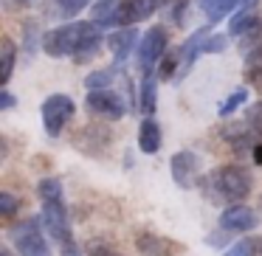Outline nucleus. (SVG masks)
<instances>
[{
  "label": "nucleus",
  "instance_id": "nucleus-36",
  "mask_svg": "<svg viewBox=\"0 0 262 256\" xmlns=\"http://www.w3.org/2000/svg\"><path fill=\"white\" fill-rule=\"evenodd\" d=\"M20 3H23V6H31V3H34V0H20Z\"/></svg>",
  "mask_w": 262,
  "mask_h": 256
},
{
  "label": "nucleus",
  "instance_id": "nucleus-37",
  "mask_svg": "<svg viewBox=\"0 0 262 256\" xmlns=\"http://www.w3.org/2000/svg\"><path fill=\"white\" fill-rule=\"evenodd\" d=\"M259 205H262V197H259Z\"/></svg>",
  "mask_w": 262,
  "mask_h": 256
},
{
  "label": "nucleus",
  "instance_id": "nucleus-30",
  "mask_svg": "<svg viewBox=\"0 0 262 256\" xmlns=\"http://www.w3.org/2000/svg\"><path fill=\"white\" fill-rule=\"evenodd\" d=\"M59 256H82V253H79V248H76V242L71 239V242H62V253Z\"/></svg>",
  "mask_w": 262,
  "mask_h": 256
},
{
  "label": "nucleus",
  "instance_id": "nucleus-29",
  "mask_svg": "<svg viewBox=\"0 0 262 256\" xmlns=\"http://www.w3.org/2000/svg\"><path fill=\"white\" fill-rule=\"evenodd\" d=\"M186 3L189 0H172V23H181L186 14Z\"/></svg>",
  "mask_w": 262,
  "mask_h": 256
},
{
  "label": "nucleus",
  "instance_id": "nucleus-18",
  "mask_svg": "<svg viewBox=\"0 0 262 256\" xmlns=\"http://www.w3.org/2000/svg\"><path fill=\"white\" fill-rule=\"evenodd\" d=\"M0 54H3V62H0V82L6 85V82L12 79V71H14V54H17V48H14V42L9 40V37H3V42H0Z\"/></svg>",
  "mask_w": 262,
  "mask_h": 256
},
{
  "label": "nucleus",
  "instance_id": "nucleus-4",
  "mask_svg": "<svg viewBox=\"0 0 262 256\" xmlns=\"http://www.w3.org/2000/svg\"><path fill=\"white\" fill-rule=\"evenodd\" d=\"M166 51H169V48H166V31L161 29V26H152V29L141 37V42H138V68H141V74L152 76Z\"/></svg>",
  "mask_w": 262,
  "mask_h": 256
},
{
  "label": "nucleus",
  "instance_id": "nucleus-19",
  "mask_svg": "<svg viewBox=\"0 0 262 256\" xmlns=\"http://www.w3.org/2000/svg\"><path fill=\"white\" fill-rule=\"evenodd\" d=\"M178 65H181V51H178V48L166 51L164 59L158 62V79H164V82L175 79V76H178Z\"/></svg>",
  "mask_w": 262,
  "mask_h": 256
},
{
  "label": "nucleus",
  "instance_id": "nucleus-28",
  "mask_svg": "<svg viewBox=\"0 0 262 256\" xmlns=\"http://www.w3.org/2000/svg\"><path fill=\"white\" fill-rule=\"evenodd\" d=\"M17 197H12V194H9V192H3V194H0V214H3V217H12L14 214V211H17Z\"/></svg>",
  "mask_w": 262,
  "mask_h": 256
},
{
  "label": "nucleus",
  "instance_id": "nucleus-3",
  "mask_svg": "<svg viewBox=\"0 0 262 256\" xmlns=\"http://www.w3.org/2000/svg\"><path fill=\"white\" fill-rule=\"evenodd\" d=\"M9 239H12L14 250L20 256H51V248L46 242L40 217H31V220L20 222V225L9 228Z\"/></svg>",
  "mask_w": 262,
  "mask_h": 256
},
{
  "label": "nucleus",
  "instance_id": "nucleus-20",
  "mask_svg": "<svg viewBox=\"0 0 262 256\" xmlns=\"http://www.w3.org/2000/svg\"><path fill=\"white\" fill-rule=\"evenodd\" d=\"M37 194H40V200H62V183L57 177H42L37 183Z\"/></svg>",
  "mask_w": 262,
  "mask_h": 256
},
{
  "label": "nucleus",
  "instance_id": "nucleus-34",
  "mask_svg": "<svg viewBox=\"0 0 262 256\" xmlns=\"http://www.w3.org/2000/svg\"><path fill=\"white\" fill-rule=\"evenodd\" d=\"M91 256H113V253H110L107 248H93V250H91Z\"/></svg>",
  "mask_w": 262,
  "mask_h": 256
},
{
  "label": "nucleus",
  "instance_id": "nucleus-12",
  "mask_svg": "<svg viewBox=\"0 0 262 256\" xmlns=\"http://www.w3.org/2000/svg\"><path fill=\"white\" fill-rule=\"evenodd\" d=\"M161 6H164V0H124V26H136L152 17Z\"/></svg>",
  "mask_w": 262,
  "mask_h": 256
},
{
  "label": "nucleus",
  "instance_id": "nucleus-5",
  "mask_svg": "<svg viewBox=\"0 0 262 256\" xmlns=\"http://www.w3.org/2000/svg\"><path fill=\"white\" fill-rule=\"evenodd\" d=\"M76 113V104L71 96H62V93H54L42 102V127L51 138H59L62 127L68 124V119Z\"/></svg>",
  "mask_w": 262,
  "mask_h": 256
},
{
  "label": "nucleus",
  "instance_id": "nucleus-21",
  "mask_svg": "<svg viewBox=\"0 0 262 256\" xmlns=\"http://www.w3.org/2000/svg\"><path fill=\"white\" fill-rule=\"evenodd\" d=\"M141 110H144V115H152L155 113V74L152 76H144V85H141Z\"/></svg>",
  "mask_w": 262,
  "mask_h": 256
},
{
  "label": "nucleus",
  "instance_id": "nucleus-22",
  "mask_svg": "<svg viewBox=\"0 0 262 256\" xmlns=\"http://www.w3.org/2000/svg\"><path fill=\"white\" fill-rule=\"evenodd\" d=\"M259 239H239V242L228 245L226 250H223V256H256V248H259Z\"/></svg>",
  "mask_w": 262,
  "mask_h": 256
},
{
  "label": "nucleus",
  "instance_id": "nucleus-27",
  "mask_svg": "<svg viewBox=\"0 0 262 256\" xmlns=\"http://www.w3.org/2000/svg\"><path fill=\"white\" fill-rule=\"evenodd\" d=\"M23 31H26V40H23V48L26 54H34L37 51V23L34 20H29V23H23Z\"/></svg>",
  "mask_w": 262,
  "mask_h": 256
},
{
  "label": "nucleus",
  "instance_id": "nucleus-15",
  "mask_svg": "<svg viewBox=\"0 0 262 256\" xmlns=\"http://www.w3.org/2000/svg\"><path fill=\"white\" fill-rule=\"evenodd\" d=\"M138 248L147 250V253H161V256H178V250H183V245H175L164 237H155V234H138Z\"/></svg>",
  "mask_w": 262,
  "mask_h": 256
},
{
  "label": "nucleus",
  "instance_id": "nucleus-11",
  "mask_svg": "<svg viewBox=\"0 0 262 256\" xmlns=\"http://www.w3.org/2000/svg\"><path fill=\"white\" fill-rule=\"evenodd\" d=\"M91 20L99 29H116L124 26V0H99L91 9Z\"/></svg>",
  "mask_w": 262,
  "mask_h": 256
},
{
  "label": "nucleus",
  "instance_id": "nucleus-2",
  "mask_svg": "<svg viewBox=\"0 0 262 256\" xmlns=\"http://www.w3.org/2000/svg\"><path fill=\"white\" fill-rule=\"evenodd\" d=\"M251 175L245 166L228 164V166H217L209 177L200 180V189L206 186L211 200H220V203H239V200L248 197L251 192Z\"/></svg>",
  "mask_w": 262,
  "mask_h": 256
},
{
  "label": "nucleus",
  "instance_id": "nucleus-24",
  "mask_svg": "<svg viewBox=\"0 0 262 256\" xmlns=\"http://www.w3.org/2000/svg\"><path fill=\"white\" fill-rule=\"evenodd\" d=\"M226 45H228L226 34H209V37H206V42H203V54H223V51H226Z\"/></svg>",
  "mask_w": 262,
  "mask_h": 256
},
{
  "label": "nucleus",
  "instance_id": "nucleus-7",
  "mask_svg": "<svg viewBox=\"0 0 262 256\" xmlns=\"http://www.w3.org/2000/svg\"><path fill=\"white\" fill-rule=\"evenodd\" d=\"M40 222L46 228V234L51 239H57L59 245L71 242V228H68V214H65L62 200H42V211H40Z\"/></svg>",
  "mask_w": 262,
  "mask_h": 256
},
{
  "label": "nucleus",
  "instance_id": "nucleus-14",
  "mask_svg": "<svg viewBox=\"0 0 262 256\" xmlns=\"http://www.w3.org/2000/svg\"><path fill=\"white\" fill-rule=\"evenodd\" d=\"M107 48L113 51L116 62H124L130 57V51L136 48V31L133 29H121V31H113L107 37Z\"/></svg>",
  "mask_w": 262,
  "mask_h": 256
},
{
  "label": "nucleus",
  "instance_id": "nucleus-35",
  "mask_svg": "<svg viewBox=\"0 0 262 256\" xmlns=\"http://www.w3.org/2000/svg\"><path fill=\"white\" fill-rule=\"evenodd\" d=\"M0 256H12V250H9V248H3V250H0Z\"/></svg>",
  "mask_w": 262,
  "mask_h": 256
},
{
  "label": "nucleus",
  "instance_id": "nucleus-26",
  "mask_svg": "<svg viewBox=\"0 0 262 256\" xmlns=\"http://www.w3.org/2000/svg\"><path fill=\"white\" fill-rule=\"evenodd\" d=\"M57 3H59V12H62L65 17H74V14H79L91 0H57Z\"/></svg>",
  "mask_w": 262,
  "mask_h": 256
},
{
  "label": "nucleus",
  "instance_id": "nucleus-16",
  "mask_svg": "<svg viewBox=\"0 0 262 256\" xmlns=\"http://www.w3.org/2000/svg\"><path fill=\"white\" fill-rule=\"evenodd\" d=\"M237 6H239V0H200V9H203V14L211 20V23L228 17Z\"/></svg>",
  "mask_w": 262,
  "mask_h": 256
},
{
  "label": "nucleus",
  "instance_id": "nucleus-25",
  "mask_svg": "<svg viewBox=\"0 0 262 256\" xmlns=\"http://www.w3.org/2000/svg\"><path fill=\"white\" fill-rule=\"evenodd\" d=\"M245 124L254 130V135H262V102L254 104V107L248 110V115H245Z\"/></svg>",
  "mask_w": 262,
  "mask_h": 256
},
{
  "label": "nucleus",
  "instance_id": "nucleus-10",
  "mask_svg": "<svg viewBox=\"0 0 262 256\" xmlns=\"http://www.w3.org/2000/svg\"><path fill=\"white\" fill-rule=\"evenodd\" d=\"M209 34H211V29H209V26H203V29H198L181 48H178V51H181V65H178V76H175V79H183V76L192 71L194 59L203 54V42H206V37H209Z\"/></svg>",
  "mask_w": 262,
  "mask_h": 256
},
{
  "label": "nucleus",
  "instance_id": "nucleus-6",
  "mask_svg": "<svg viewBox=\"0 0 262 256\" xmlns=\"http://www.w3.org/2000/svg\"><path fill=\"white\" fill-rule=\"evenodd\" d=\"M85 107L91 115H99V119H107V121H119L127 110L124 99L116 90H110V87H104V90H88Z\"/></svg>",
  "mask_w": 262,
  "mask_h": 256
},
{
  "label": "nucleus",
  "instance_id": "nucleus-32",
  "mask_svg": "<svg viewBox=\"0 0 262 256\" xmlns=\"http://www.w3.org/2000/svg\"><path fill=\"white\" fill-rule=\"evenodd\" d=\"M256 3H259V0H239V9H243V12H239L237 17H245V14H251V9H254Z\"/></svg>",
  "mask_w": 262,
  "mask_h": 256
},
{
  "label": "nucleus",
  "instance_id": "nucleus-17",
  "mask_svg": "<svg viewBox=\"0 0 262 256\" xmlns=\"http://www.w3.org/2000/svg\"><path fill=\"white\" fill-rule=\"evenodd\" d=\"M116 74H119V68L91 71V74L85 76V87H88V90H104V87H110V85H113Z\"/></svg>",
  "mask_w": 262,
  "mask_h": 256
},
{
  "label": "nucleus",
  "instance_id": "nucleus-1",
  "mask_svg": "<svg viewBox=\"0 0 262 256\" xmlns=\"http://www.w3.org/2000/svg\"><path fill=\"white\" fill-rule=\"evenodd\" d=\"M96 23H68L42 34V51L48 57H74L76 62H88L102 48V34Z\"/></svg>",
  "mask_w": 262,
  "mask_h": 256
},
{
  "label": "nucleus",
  "instance_id": "nucleus-8",
  "mask_svg": "<svg viewBox=\"0 0 262 256\" xmlns=\"http://www.w3.org/2000/svg\"><path fill=\"white\" fill-rule=\"evenodd\" d=\"M169 169H172V180L178 183L181 189H194L203 177H200V160L194 152H175L169 160Z\"/></svg>",
  "mask_w": 262,
  "mask_h": 256
},
{
  "label": "nucleus",
  "instance_id": "nucleus-33",
  "mask_svg": "<svg viewBox=\"0 0 262 256\" xmlns=\"http://www.w3.org/2000/svg\"><path fill=\"white\" fill-rule=\"evenodd\" d=\"M251 158H254V164H259V166H262V141H259V144H254V149H251Z\"/></svg>",
  "mask_w": 262,
  "mask_h": 256
},
{
  "label": "nucleus",
  "instance_id": "nucleus-31",
  "mask_svg": "<svg viewBox=\"0 0 262 256\" xmlns=\"http://www.w3.org/2000/svg\"><path fill=\"white\" fill-rule=\"evenodd\" d=\"M0 107H3V110H12V107H14V96H12L9 90L0 93Z\"/></svg>",
  "mask_w": 262,
  "mask_h": 256
},
{
  "label": "nucleus",
  "instance_id": "nucleus-9",
  "mask_svg": "<svg viewBox=\"0 0 262 256\" xmlns=\"http://www.w3.org/2000/svg\"><path fill=\"white\" fill-rule=\"evenodd\" d=\"M259 225V214L248 205H228V208L220 211V228L231 234H239V231H251V228Z\"/></svg>",
  "mask_w": 262,
  "mask_h": 256
},
{
  "label": "nucleus",
  "instance_id": "nucleus-23",
  "mask_svg": "<svg viewBox=\"0 0 262 256\" xmlns=\"http://www.w3.org/2000/svg\"><path fill=\"white\" fill-rule=\"evenodd\" d=\"M245 102H248V90H245V87H237V90H234L231 96H228L226 102L220 104V110H217V113H220L223 119H226V115H231L234 110H237L239 104H245Z\"/></svg>",
  "mask_w": 262,
  "mask_h": 256
},
{
  "label": "nucleus",
  "instance_id": "nucleus-13",
  "mask_svg": "<svg viewBox=\"0 0 262 256\" xmlns=\"http://www.w3.org/2000/svg\"><path fill=\"white\" fill-rule=\"evenodd\" d=\"M138 149L144 155H155L161 149V127L152 115H147L138 127Z\"/></svg>",
  "mask_w": 262,
  "mask_h": 256
}]
</instances>
